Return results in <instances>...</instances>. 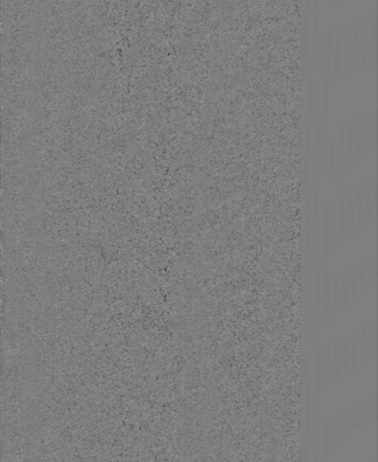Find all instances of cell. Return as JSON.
<instances>
[{
	"instance_id": "obj_3",
	"label": "cell",
	"mask_w": 378,
	"mask_h": 462,
	"mask_svg": "<svg viewBox=\"0 0 378 462\" xmlns=\"http://www.w3.org/2000/svg\"><path fill=\"white\" fill-rule=\"evenodd\" d=\"M321 62V40L319 32V17L318 2L312 6V68L314 71L319 70Z\"/></svg>"
},
{
	"instance_id": "obj_28",
	"label": "cell",
	"mask_w": 378,
	"mask_h": 462,
	"mask_svg": "<svg viewBox=\"0 0 378 462\" xmlns=\"http://www.w3.org/2000/svg\"><path fill=\"white\" fill-rule=\"evenodd\" d=\"M349 294L352 300L356 299L358 295V284H357V276H356V269L352 267L349 275Z\"/></svg>"
},
{
	"instance_id": "obj_9",
	"label": "cell",
	"mask_w": 378,
	"mask_h": 462,
	"mask_svg": "<svg viewBox=\"0 0 378 462\" xmlns=\"http://www.w3.org/2000/svg\"><path fill=\"white\" fill-rule=\"evenodd\" d=\"M377 61V19L373 15L371 19L369 37H368V62L374 65Z\"/></svg>"
},
{
	"instance_id": "obj_5",
	"label": "cell",
	"mask_w": 378,
	"mask_h": 462,
	"mask_svg": "<svg viewBox=\"0 0 378 462\" xmlns=\"http://www.w3.org/2000/svg\"><path fill=\"white\" fill-rule=\"evenodd\" d=\"M310 5L311 2L305 1V6L302 11L301 26V79L306 75L307 70V61H308V42H309V19H310Z\"/></svg>"
},
{
	"instance_id": "obj_30",
	"label": "cell",
	"mask_w": 378,
	"mask_h": 462,
	"mask_svg": "<svg viewBox=\"0 0 378 462\" xmlns=\"http://www.w3.org/2000/svg\"><path fill=\"white\" fill-rule=\"evenodd\" d=\"M342 352H340V358H341V366L343 369L347 370L349 368L350 364V352H349V343L348 338L345 337L343 340V343L340 347Z\"/></svg>"
},
{
	"instance_id": "obj_16",
	"label": "cell",
	"mask_w": 378,
	"mask_h": 462,
	"mask_svg": "<svg viewBox=\"0 0 378 462\" xmlns=\"http://www.w3.org/2000/svg\"><path fill=\"white\" fill-rule=\"evenodd\" d=\"M350 40L351 34L349 30V23H347L345 26V33L343 39V61H342V70L344 73H348L350 68V53H351V47H350Z\"/></svg>"
},
{
	"instance_id": "obj_29",
	"label": "cell",
	"mask_w": 378,
	"mask_h": 462,
	"mask_svg": "<svg viewBox=\"0 0 378 462\" xmlns=\"http://www.w3.org/2000/svg\"><path fill=\"white\" fill-rule=\"evenodd\" d=\"M357 276V284H358V292L361 294H364L367 289V272H366V265L361 263L358 269V273H356Z\"/></svg>"
},
{
	"instance_id": "obj_31",
	"label": "cell",
	"mask_w": 378,
	"mask_h": 462,
	"mask_svg": "<svg viewBox=\"0 0 378 462\" xmlns=\"http://www.w3.org/2000/svg\"><path fill=\"white\" fill-rule=\"evenodd\" d=\"M340 343L337 340L334 344V348L332 352V367H334V373H338L341 366V358H340Z\"/></svg>"
},
{
	"instance_id": "obj_20",
	"label": "cell",
	"mask_w": 378,
	"mask_h": 462,
	"mask_svg": "<svg viewBox=\"0 0 378 462\" xmlns=\"http://www.w3.org/2000/svg\"><path fill=\"white\" fill-rule=\"evenodd\" d=\"M372 142V113H367L363 119V144L365 153L368 155Z\"/></svg>"
},
{
	"instance_id": "obj_17",
	"label": "cell",
	"mask_w": 378,
	"mask_h": 462,
	"mask_svg": "<svg viewBox=\"0 0 378 462\" xmlns=\"http://www.w3.org/2000/svg\"><path fill=\"white\" fill-rule=\"evenodd\" d=\"M354 149H356V158L359 161L363 149V118L359 117L354 123Z\"/></svg>"
},
{
	"instance_id": "obj_18",
	"label": "cell",
	"mask_w": 378,
	"mask_h": 462,
	"mask_svg": "<svg viewBox=\"0 0 378 462\" xmlns=\"http://www.w3.org/2000/svg\"><path fill=\"white\" fill-rule=\"evenodd\" d=\"M346 154H347V162L349 164V170H351L354 156V122L349 121L346 128Z\"/></svg>"
},
{
	"instance_id": "obj_2",
	"label": "cell",
	"mask_w": 378,
	"mask_h": 462,
	"mask_svg": "<svg viewBox=\"0 0 378 462\" xmlns=\"http://www.w3.org/2000/svg\"><path fill=\"white\" fill-rule=\"evenodd\" d=\"M314 134H315V144H314V174H313V198L314 207H319V197H320V133H319V118L316 115L314 121Z\"/></svg>"
},
{
	"instance_id": "obj_35",
	"label": "cell",
	"mask_w": 378,
	"mask_h": 462,
	"mask_svg": "<svg viewBox=\"0 0 378 462\" xmlns=\"http://www.w3.org/2000/svg\"><path fill=\"white\" fill-rule=\"evenodd\" d=\"M372 139L374 140V147H376L377 141V111L374 109L372 113Z\"/></svg>"
},
{
	"instance_id": "obj_6",
	"label": "cell",
	"mask_w": 378,
	"mask_h": 462,
	"mask_svg": "<svg viewBox=\"0 0 378 462\" xmlns=\"http://www.w3.org/2000/svg\"><path fill=\"white\" fill-rule=\"evenodd\" d=\"M329 80L324 81L323 88V167L324 171L328 170V130H329V99H330Z\"/></svg>"
},
{
	"instance_id": "obj_27",
	"label": "cell",
	"mask_w": 378,
	"mask_h": 462,
	"mask_svg": "<svg viewBox=\"0 0 378 462\" xmlns=\"http://www.w3.org/2000/svg\"><path fill=\"white\" fill-rule=\"evenodd\" d=\"M349 352H350V363L353 366H356V364L359 360V349H358V341H357V334L354 332L351 342L349 344Z\"/></svg>"
},
{
	"instance_id": "obj_14",
	"label": "cell",
	"mask_w": 378,
	"mask_h": 462,
	"mask_svg": "<svg viewBox=\"0 0 378 462\" xmlns=\"http://www.w3.org/2000/svg\"><path fill=\"white\" fill-rule=\"evenodd\" d=\"M346 216H347V226L348 232L353 234L356 230V214H355V204H354V193L352 188L349 190L348 193V201L346 207Z\"/></svg>"
},
{
	"instance_id": "obj_22",
	"label": "cell",
	"mask_w": 378,
	"mask_h": 462,
	"mask_svg": "<svg viewBox=\"0 0 378 462\" xmlns=\"http://www.w3.org/2000/svg\"><path fill=\"white\" fill-rule=\"evenodd\" d=\"M367 346H368V353L370 354L371 358H375L377 353V329L375 322L371 323L369 329L367 331Z\"/></svg>"
},
{
	"instance_id": "obj_1",
	"label": "cell",
	"mask_w": 378,
	"mask_h": 462,
	"mask_svg": "<svg viewBox=\"0 0 378 462\" xmlns=\"http://www.w3.org/2000/svg\"><path fill=\"white\" fill-rule=\"evenodd\" d=\"M303 289H304L305 327L308 339H311L312 329L314 327V310L312 307V286L311 275L309 269L308 254L305 253V262L303 263Z\"/></svg>"
},
{
	"instance_id": "obj_19",
	"label": "cell",
	"mask_w": 378,
	"mask_h": 462,
	"mask_svg": "<svg viewBox=\"0 0 378 462\" xmlns=\"http://www.w3.org/2000/svg\"><path fill=\"white\" fill-rule=\"evenodd\" d=\"M364 211H365V220L367 223H371L373 219L374 213V200H373V194L371 190L369 182H367L366 189H365V195L363 198Z\"/></svg>"
},
{
	"instance_id": "obj_4",
	"label": "cell",
	"mask_w": 378,
	"mask_h": 462,
	"mask_svg": "<svg viewBox=\"0 0 378 462\" xmlns=\"http://www.w3.org/2000/svg\"><path fill=\"white\" fill-rule=\"evenodd\" d=\"M305 143H311L312 136V127L314 124V100H315V88L312 80H309L306 84L305 96Z\"/></svg>"
},
{
	"instance_id": "obj_32",
	"label": "cell",
	"mask_w": 378,
	"mask_h": 462,
	"mask_svg": "<svg viewBox=\"0 0 378 462\" xmlns=\"http://www.w3.org/2000/svg\"><path fill=\"white\" fill-rule=\"evenodd\" d=\"M366 272H367V285H369L371 288L374 287L376 284V266L373 260H369L366 266Z\"/></svg>"
},
{
	"instance_id": "obj_21",
	"label": "cell",
	"mask_w": 378,
	"mask_h": 462,
	"mask_svg": "<svg viewBox=\"0 0 378 462\" xmlns=\"http://www.w3.org/2000/svg\"><path fill=\"white\" fill-rule=\"evenodd\" d=\"M354 204H355L356 226L361 229L365 222V211H364L363 195L359 187L356 190V200L354 199Z\"/></svg>"
},
{
	"instance_id": "obj_11",
	"label": "cell",
	"mask_w": 378,
	"mask_h": 462,
	"mask_svg": "<svg viewBox=\"0 0 378 462\" xmlns=\"http://www.w3.org/2000/svg\"><path fill=\"white\" fill-rule=\"evenodd\" d=\"M337 218H338V233H339L342 241H344L349 232H348L347 216H346L345 197H344L342 189H340L339 195H338V211Z\"/></svg>"
},
{
	"instance_id": "obj_10",
	"label": "cell",
	"mask_w": 378,
	"mask_h": 462,
	"mask_svg": "<svg viewBox=\"0 0 378 462\" xmlns=\"http://www.w3.org/2000/svg\"><path fill=\"white\" fill-rule=\"evenodd\" d=\"M350 47H351V53H350V67L353 70H356L359 65L360 57V33L359 26L357 21H355L353 26L351 40H350Z\"/></svg>"
},
{
	"instance_id": "obj_25",
	"label": "cell",
	"mask_w": 378,
	"mask_h": 462,
	"mask_svg": "<svg viewBox=\"0 0 378 462\" xmlns=\"http://www.w3.org/2000/svg\"><path fill=\"white\" fill-rule=\"evenodd\" d=\"M358 341V349H359V359L365 361L368 355V346H367V330L366 328H362L360 330L359 336H357Z\"/></svg>"
},
{
	"instance_id": "obj_24",
	"label": "cell",
	"mask_w": 378,
	"mask_h": 462,
	"mask_svg": "<svg viewBox=\"0 0 378 462\" xmlns=\"http://www.w3.org/2000/svg\"><path fill=\"white\" fill-rule=\"evenodd\" d=\"M339 278V286H340V295H341V304L347 305L349 303L350 294H349V274L347 272H343Z\"/></svg>"
},
{
	"instance_id": "obj_34",
	"label": "cell",
	"mask_w": 378,
	"mask_h": 462,
	"mask_svg": "<svg viewBox=\"0 0 378 462\" xmlns=\"http://www.w3.org/2000/svg\"><path fill=\"white\" fill-rule=\"evenodd\" d=\"M330 227H331V237L336 239L338 233V218L333 206H331L330 209Z\"/></svg>"
},
{
	"instance_id": "obj_12",
	"label": "cell",
	"mask_w": 378,
	"mask_h": 462,
	"mask_svg": "<svg viewBox=\"0 0 378 462\" xmlns=\"http://www.w3.org/2000/svg\"><path fill=\"white\" fill-rule=\"evenodd\" d=\"M346 128L344 125H342L339 128V133H338V147H337V153H338V177H339V181L342 182L343 177H344V167H345V155H346Z\"/></svg>"
},
{
	"instance_id": "obj_23",
	"label": "cell",
	"mask_w": 378,
	"mask_h": 462,
	"mask_svg": "<svg viewBox=\"0 0 378 462\" xmlns=\"http://www.w3.org/2000/svg\"><path fill=\"white\" fill-rule=\"evenodd\" d=\"M335 160H336V139L331 137V145L328 149V171L330 174L331 183L334 180Z\"/></svg>"
},
{
	"instance_id": "obj_15",
	"label": "cell",
	"mask_w": 378,
	"mask_h": 462,
	"mask_svg": "<svg viewBox=\"0 0 378 462\" xmlns=\"http://www.w3.org/2000/svg\"><path fill=\"white\" fill-rule=\"evenodd\" d=\"M368 37H369V26L367 20L364 21L363 27L360 34V57L359 63L365 67L368 63Z\"/></svg>"
},
{
	"instance_id": "obj_7",
	"label": "cell",
	"mask_w": 378,
	"mask_h": 462,
	"mask_svg": "<svg viewBox=\"0 0 378 462\" xmlns=\"http://www.w3.org/2000/svg\"><path fill=\"white\" fill-rule=\"evenodd\" d=\"M333 33H332V24L328 23L327 32H326V42L324 48V72L325 80H329L332 70V57H333Z\"/></svg>"
},
{
	"instance_id": "obj_8",
	"label": "cell",
	"mask_w": 378,
	"mask_h": 462,
	"mask_svg": "<svg viewBox=\"0 0 378 462\" xmlns=\"http://www.w3.org/2000/svg\"><path fill=\"white\" fill-rule=\"evenodd\" d=\"M321 305H322L324 318L328 322L331 318V309H332L331 283L328 268H325V274H324V279H323V286L321 288Z\"/></svg>"
},
{
	"instance_id": "obj_26",
	"label": "cell",
	"mask_w": 378,
	"mask_h": 462,
	"mask_svg": "<svg viewBox=\"0 0 378 462\" xmlns=\"http://www.w3.org/2000/svg\"><path fill=\"white\" fill-rule=\"evenodd\" d=\"M331 299L332 304L334 305V309L338 311L341 305V295H340V286H339V278L338 276L335 278L333 283L331 285Z\"/></svg>"
},
{
	"instance_id": "obj_13",
	"label": "cell",
	"mask_w": 378,
	"mask_h": 462,
	"mask_svg": "<svg viewBox=\"0 0 378 462\" xmlns=\"http://www.w3.org/2000/svg\"><path fill=\"white\" fill-rule=\"evenodd\" d=\"M334 74L338 78L341 71V32H340V25L337 23L336 30H335V45H334Z\"/></svg>"
},
{
	"instance_id": "obj_33",
	"label": "cell",
	"mask_w": 378,
	"mask_h": 462,
	"mask_svg": "<svg viewBox=\"0 0 378 462\" xmlns=\"http://www.w3.org/2000/svg\"><path fill=\"white\" fill-rule=\"evenodd\" d=\"M324 365V369L327 377H330L332 370V350H331V346L328 345L326 346L325 349V354H324V360L322 362Z\"/></svg>"
}]
</instances>
